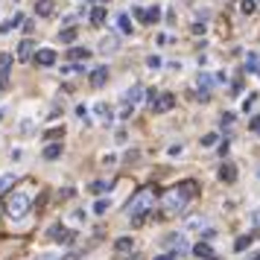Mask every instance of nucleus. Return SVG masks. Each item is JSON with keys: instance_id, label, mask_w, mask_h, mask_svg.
<instances>
[{"instance_id": "f257e3e1", "label": "nucleus", "mask_w": 260, "mask_h": 260, "mask_svg": "<svg viewBox=\"0 0 260 260\" xmlns=\"http://www.w3.org/2000/svg\"><path fill=\"white\" fill-rule=\"evenodd\" d=\"M196 196V181H181L178 187L164 193V213H178L184 211V205Z\"/></svg>"}, {"instance_id": "f03ea898", "label": "nucleus", "mask_w": 260, "mask_h": 260, "mask_svg": "<svg viewBox=\"0 0 260 260\" xmlns=\"http://www.w3.org/2000/svg\"><path fill=\"white\" fill-rule=\"evenodd\" d=\"M155 187H143L135 199L129 202V216H132V225H141L143 222V216H146V211L152 208V202H155Z\"/></svg>"}, {"instance_id": "7ed1b4c3", "label": "nucleus", "mask_w": 260, "mask_h": 260, "mask_svg": "<svg viewBox=\"0 0 260 260\" xmlns=\"http://www.w3.org/2000/svg\"><path fill=\"white\" fill-rule=\"evenodd\" d=\"M6 211L12 219H24L26 211H29V193H12L9 196V205H6Z\"/></svg>"}, {"instance_id": "20e7f679", "label": "nucleus", "mask_w": 260, "mask_h": 260, "mask_svg": "<svg viewBox=\"0 0 260 260\" xmlns=\"http://www.w3.org/2000/svg\"><path fill=\"white\" fill-rule=\"evenodd\" d=\"M32 59H36L41 68H53V64H56V53H53L50 47H41V50L32 53Z\"/></svg>"}, {"instance_id": "39448f33", "label": "nucleus", "mask_w": 260, "mask_h": 260, "mask_svg": "<svg viewBox=\"0 0 260 260\" xmlns=\"http://www.w3.org/2000/svg\"><path fill=\"white\" fill-rule=\"evenodd\" d=\"M173 106H176V96H173V94H161V96L152 103V108L158 111V114H161V111H170Z\"/></svg>"}, {"instance_id": "423d86ee", "label": "nucleus", "mask_w": 260, "mask_h": 260, "mask_svg": "<svg viewBox=\"0 0 260 260\" xmlns=\"http://www.w3.org/2000/svg\"><path fill=\"white\" fill-rule=\"evenodd\" d=\"M164 246L176 248V251H187V240H184V234H167Z\"/></svg>"}, {"instance_id": "0eeeda50", "label": "nucleus", "mask_w": 260, "mask_h": 260, "mask_svg": "<svg viewBox=\"0 0 260 260\" xmlns=\"http://www.w3.org/2000/svg\"><path fill=\"white\" fill-rule=\"evenodd\" d=\"M193 254H196V257H202V260H216V254H213L211 243H205V240H202V243H196V246H193Z\"/></svg>"}, {"instance_id": "6e6552de", "label": "nucleus", "mask_w": 260, "mask_h": 260, "mask_svg": "<svg viewBox=\"0 0 260 260\" xmlns=\"http://www.w3.org/2000/svg\"><path fill=\"white\" fill-rule=\"evenodd\" d=\"M9 71H12V56L0 53V85L9 82Z\"/></svg>"}, {"instance_id": "1a4fd4ad", "label": "nucleus", "mask_w": 260, "mask_h": 260, "mask_svg": "<svg viewBox=\"0 0 260 260\" xmlns=\"http://www.w3.org/2000/svg\"><path fill=\"white\" fill-rule=\"evenodd\" d=\"M219 181H225V184L237 181V167L234 164H222L219 167Z\"/></svg>"}, {"instance_id": "9d476101", "label": "nucleus", "mask_w": 260, "mask_h": 260, "mask_svg": "<svg viewBox=\"0 0 260 260\" xmlns=\"http://www.w3.org/2000/svg\"><path fill=\"white\" fill-rule=\"evenodd\" d=\"M106 82H108V68H96V71H91V85H94V88H103Z\"/></svg>"}, {"instance_id": "9b49d317", "label": "nucleus", "mask_w": 260, "mask_h": 260, "mask_svg": "<svg viewBox=\"0 0 260 260\" xmlns=\"http://www.w3.org/2000/svg\"><path fill=\"white\" fill-rule=\"evenodd\" d=\"M32 50H36V44L29 41V38H24L21 44H18V59L26 61V59H32Z\"/></svg>"}, {"instance_id": "f8f14e48", "label": "nucleus", "mask_w": 260, "mask_h": 260, "mask_svg": "<svg viewBox=\"0 0 260 260\" xmlns=\"http://www.w3.org/2000/svg\"><path fill=\"white\" fill-rule=\"evenodd\" d=\"M53 12H56V3L53 0H38L36 3V15H41V18H50Z\"/></svg>"}, {"instance_id": "ddd939ff", "label": "nucleus", "mask_w": 260, "mask_h": 260, "mask_svg": "<svg viewBox=\"0 0 260 260\" xmlns=\"http://www.w3.org/2000/svg\"><path fill=\"white\" fill-rule=\"evenodd\" d=\"M114 251H117V254H129V251H135V240H132V237H120L117 243H114Z\"/></svg>"}, {"instance_id": "4468645a", "label": "nucleus", "mask_w": 260, "mask_h": 260, "mask_svg": "<svg viewBox=\"0 0 260 260\" xmlns=\"http://www.w3.org/2000/svg\"><path fill=\"white\" fill-rule=\"evenodd\" d=\"M114 24L120 26V32H123V36H132V32H135V29H132V21H129V15H123V12H120L117 18H114Z\"/></svg>"}, {"instance_id": "2eb2a0df", "label": "nucleus", "mask_w": 260, "mask_h": 260, "mask_svg": "<svg viewBox=\"0 0 260 260\" xmlns=\"http://www.w3.org/2000/svg\"><path fill=\"white\" fill-rule=\"evenodd\" d=\"M15 184H18V176H15V173H6V176H0V193H9Z\"/></svg>"}, {"instance_id": "dca6fc26", "label": "nucleus", "mask_w": 260, "mask_h": 260, "mask_svg": "<svg viewBox=\"0 0 260 260\" xmlns=\"http://www.w3.org/2000/svg\"><path fill=\"white\" fill-rule=\"evenodd\" d=\"M143 96H146V91H143V85H132V91L126 94V103H141Z\"/></svg>"}, {"instance_id": "f3484780", "label": "nucleus", "mask_w": 260, "mask_h": 260, "mask_svg": "<svg viewBox=\"0 0 260 260\" xmlns=\"http://www.w3.org/2000/svg\"><path fill=\"white\" fill-rule=\"evenodd\" d=\"M44 158H47V161L61 158V143H50V146H44Z\"/></svg>"}, {"instance_id": "a211bd4d", "label": "nucleus", "mask_w": 260, "mask_h": 260, "mask_svg": "<svg viewBox=\"0 0 260 260\" xmlns=\"http://www.w3.org/2000/svg\"><path fill=\"white\" fill-rule=\"evenodd\" d=\"M246 71L248 73H257V76H260V61H257L254 53H248V56H246Z\"/></svg>"}, {"instance_id": "6ab92c4d", "label": "nucleus", "mask_w": 260, "mask_h": 260, "mask_svg": "<svg viewBox=\"0 0 260 260\" xmlns=\"http://www.w3.org/2000/svg\"><path fill=\"white\" fill-rule=\"evenodd\" d=\"M103 21H106V9H103V6H94V9H91V24L100 26Z\"/></svg>"}, {"instance_id": "aec40b11", "label": "nucleus", "mask_w": 260, "mask_h": 260, "mask_svg": "<svg viewBox=\"0 0 260 260\" xmlns=\"http://www.w3.org/2000/svg\"><path fill=\"white\" fill-rule=\"evenodd\" d=\"M161 18V9L158 6H152V9H146V15H143V24H155Z\"/></svg>"}, {"instance_id": "412c9836", "label": "nucleus", "mask_w": 260, "mask_h": 260, "mask_svg": "<svg viewBox=\"0 0 260 260\" xmlns=\"http://www.w3.org/2000/svg\"><path fill=\"white\" fill-rule=\"evenodd\" d=\"M257 9V0H240V12L243 15H251Z\"/></svg>"}, {"instance_id": "4be33fe9", "label": "nucleus", "mask_w": 260, "mask_h": 260, "mask_svg": "<svg viewBox=\"0 0 260 260\" xmlns=\"http://www.w3.org/2000/svg\"><path fill=\"white\" fill-rule=\"evenodd\" d=\"M251 246V237L243 234V237H237V243H234V251H246V248Z\"/></svg>"}, {"instance_id": "5701e85b", "label": "nucleus", "mask_w": 260, "mask_h": 260, "mask_svg": "<svg viewBox=\"0 0 260 260\" xmlns=\"http://www.w3.org/2000/svg\"><path fill=\"white\" fill-rule=\"evenodd\" d=\"M71 59H88L91 56V50H85V47H71V53H68Z\"/></svg>"}, {"instance_id": "b1692460", "label": "nucleus", "mask_w": 260, "mask_h": 260, "mask_svg": "<svg viewBox=\"0 0 260 260\" xmlns=\"http://www.w3.org/2000/svg\"><path fill=\"white\" fill-rule=\"evenodd\" d=\"M59 41H64V44L76 41V29H73V26H71V29H61V32H59Z\"/></svg>"}, {"instance_id": "393cba45", "label": "nucleus", "mask_w": 260, "mask_h": 260, "mask_svg": "<svg viewBox=\"0 0 260 260\" xmlns=\"http://www.w3.org/2000/svg\"><path fill=\"white\" fill-rule=\"evenodd\" d=\"M94 114H96L100 120H106V123H111V111H108V106H96V108H94Z\"/></svg>"}, {"instance_id": "a878e982", "label": "nucleus", "mask_w": 260, "mask_h": 260, "mask_svg": "<svg viewBox=\"0 0 260 260\" xmlns=\"http://www.w3.org/2000/svg\"><path fill=\"white\" fill-rule=\"evenodd\" d=\"M106 190H111L108 181H91V193H106Z\"/></svg>"}, {"instance_id": "bb28decb", "label": "nucleus", "mask_w": 260, "mask_h": 260, "mask_svg": "<svg viewBox=\"0 0 260 260\" xmlns=\"http://www.w3.org/2000/svg\"><path fill=\"white\" fill-rule=\"evenodd\" d=\"M117 47H120L117 38H106V41H103V53H111V50H117Z\"/></svg>"}, {"instance_id": "cd10ccee", "label": "nucleus", "mask_w": 260, "mask_h": 260, "mask_svg": "<svg viewBox=\"0 0 260 260\" xmlns=\"http://www.w3.org/2000/svg\"><path fill=\"white\" fill-rule=\"evenodd\" d=\"M106 211H108V202H106V199L94 202V213H106Z\"/></svg>"}, {"instance_id": "c85d7f7f", "label": "nucleus", "mask_w": 260, "mask_h": 260, "mask_svg": "<svg viewBox=\"0 0 260 260\" xmlns=\"http://www.w3.org/2000/svg\"><path fill=\"white\" fill-rule=\"evenodd\" d=\"M254 100H257V94H248V100H243V108L251 111V108H254Z\"/></svg>"}, {"instance_id": "c756f323", "label": "nucleus", "mask_w": 260, "mask_h": 260, "mask_svg": "<svg viewBox=\"0 0 260 260\" xmlns=\"http://www.w3.org/2000/svg\"><path fill=\"white\" fill-rule=\"evenodd\" d=\"M231 123H234V114H231V111H225V114H222V126H225V129H228Z\"/></svg>"}, {"instance_id": "7c9ffc66", "label": "nucleus", "mask_w": 260, "mask_h": 260, "mask_svg": "<svg viewBox=\"0 0 260 260\" xmlns=\"http://www.w3.org/2000/svg\"><path fill=\"white\" fill-rule=\"evenodd\" d=\"M213 143H216V135H205L202 138V146H213Z\"/></svg>"}, {"instance_id": "2f4dec72", "label": "nucleus", "mask_w": 260, "mask_h": 260, "mask_svg": "<svg viewBox=\"0 0 260 260\" xmlns=\"http://www.w3.org/2000/svg\"><path fill=\"white\" fill-rule=\"evenodd\" d=\"M202 225H205V222H202V216H193V219L187 222V228H202Z\"/></svg>"}, {"instance_id": "473e14b6", "label": "nucleus", "mask_w": 260, "mask_h": 260, "mask_svg": "<svg viewBox=\"0 0 260 260\" xmlns=\"http://www.w3.org/2000/svg\"><path fill=\"white\" fill-rule=\"evenodd\" d=\"M248 129H251V132H257V135H260V117H251V123H248Z\"/></svg>"}, {"instance_id": "72a5a7b5", "label": "nucleus", "mask_w": 260, "mask_h": 260, "mask_svg": "<svg viewBox=\"0 0 260 260\" xmlns=\"http://www.w3.org/2000/svg\"><path fill=\"white\" fill-rule=\"evenodd\" d=\"M146 64H149V68H161V59H158V56H149V59H146Z\"/></svg>"}, {"instance_id": "f704fd0d", "label": "nucleus", "mask_w": 260, "mask_h": 260, "mask_svg": "<svg viewBox=\"0 0 260 260\" xmlns=\"http://www.w3.org/2000/svg\"><path fill=\"white\" fill-rule=\"evenodd\" d=\"M21 132H24V135H29V132H32V120H24V123H21Z\"/></svg>"}, {"instance_id": "c9c22d12", "label": "nucleus", "mask_w": 260, "mask_h": 260, "mask_svg": "<svg viewBox=\"0 0 260 260\" xmlns=\"http://www.w3.org/2000/svg\"><path fill=\"white\" fill-rule=\"evenodd\" d=\"M155 260H176V251H164V254H158Z\"/></svg>"}, {"instance_id": "e433bc0d", "label": "nucleus", "mask_w": 260, "mask_h": 260, "mask_svg": "<svg viewBox=\"0 0 260 260\" xmlns=\"http://www.w3.org/2000/svg\"><path fill=\"white\" fill-rule=\"evenodd\" d=\"M240 91H243V82H240V79H237V82L231 85V94H240Z\"/></svg>"}, {"instance_id": "4c0bfd02", "label": "nucleus", "mask_w": 260, "mask_h": 260, "mask_svg": "<svg viewBox=\"0 0 260 260\" xmlns=\"http://www.w3.org/2000/svg\"><path fill=\"white\" fill-rule=\"evenodd\" d=\"M41 260H59V254H56V251H50V254H41Z\"/></svg>"}, {"instance_id": "58836bf2", "label": "nucleus", "mask_w": 260, "mask_h": 260, "mask_svg": "<svg viewBox=\"0 0 260 260\" xmlns=\"http://www.w3.org/2000/svg\"><path fill=\"white\" fill-rule=\"evenodd\" d=\"M251 222H254V225H260V211L254 213V216H251Z\"/></svg>"}, {"instance_id": "ea45409f", "label": "nucleus", "mask_w": 260, "mask_h": 260, "mask_svg": "<svg viewBox=\"0 0 260 260\" xmlns=\"http://www.w3.org/2000/svg\"><path fill=\"white\" fill-rule=\"evenodd\" d=\"M251 260H260V251H257V254H254V257H251Z\"/></svg>"}, {"instance_id": "a19ab883", "label": "nucleus", "mask_w": 260, "mask_h": 260, "mask_svg": "<svg viewBox=\"0 0 260 260\" xmlns=\"http://www.w3.org/2000/svg\"><path fill=\"white\" fill-rule=\"evenodd\" d=\"M132 260H141V257H132Z\"/></svg>"}, {"instance_id": "79ce46f5", "label": "nucleus", "mask_w": 260, "mask_h": 260, "mask_svg": "<svg viewBox=\"0 0 260 260\" xmlns=\"http://www.w3.org/2000/svg\"><path fill=\"white\" fill-rule=\"evenodd\" d=\"M257 3H260V0H257Z\"/></svg>"}]
</instances>
